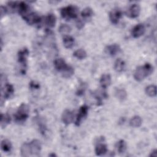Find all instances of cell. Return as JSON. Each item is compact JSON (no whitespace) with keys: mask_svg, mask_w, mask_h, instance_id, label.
I'll return each instance as SVG.
<instances>
[{"mask_svg":"<svg viewBox=\"0 0 157 157\" xmlns=\"http://www.w3.org/2000/svg\"><path fill=\"white\" fill-rule=\"evenodd\" d=\"M153 71V66L150 63H145L136 68L134 73V78L137 82L142 81L149 76Z\"/></svg>","mask_w":157,"mask_h":157,"instance_id":"cell-1","label":"cell"},{"mask_svg":"<svg viewBox=\"0 0 157 157\" xmlns=\"http://www.w3.org/2000/svg\"><path fill=\"white\" fill-rule=\"evenodd\" d=\"M29 50L26 48H23L20 50L17 54L18 62L21 65L20 72L22 74H25L27 68V60L29 55Z\"/></svg>","mask_w":157,"mask_h":157,"instance_id":"cell-2","label":"cell"},{"mask_svg":"<svg viewBox=\"0 0 157 157\" xmlns=\"http://www.w3.org/2000/svg\"><path fill=\"white\" fill-rule=\"evenodd\" d=\"M29 107L28 105L25 103H22L18 108L15 114V119L18 123H23L26 121V120L29 117Z\"/></svg>","mask_w":157,"mask_h":157,"instance_id":"cell-3","label":"cell"},{"mask_svg":"<svg viewBox=\"0 0 157 157\" xmlns=\"http://www.w3.org/2000/svg\"><path fill=\"white\" fill-rule=\"evenodd\" d=\"M60 13L61 17L67 20L75 19L77 17L78 9L74 6L70 5L62 8Z\"/></svg>","mask_w":157,"mask_h":157,"instance_id":"cell-4","label":"cell"},{"mask_svg":"<svg viewBox=\"0 0 157 157\" xmlns=\"http://www.w3.org/2000/svg\"><path fill=\"white\" fill-rule=\"evenodd\" d=\"M95 153L97 156H102L105 155L107 151V146L104 142V138L99 137L95 146Z\"/></svg>","mask_w":157,"mask_h":157,"instance_id":"cell-5","label":"cell"},{"mask_svg":"<svg viewBox=\"0 0 157 157\" xmlns=\"http://www.w3.org/2000/svg\"><path fill=\"white\" fill-rule=\"evenodd\" d=\"M88 107L86 105H83L80 107L75 120V124L77 126H79L83 120H84L86 117L88 115Z\"/></svg>","mask_w":157,"mask_h":157,"instance_id":"cell-6","label":"cell"},{"mask_svg":"<svg viewBox=\"0 0 157 157\" xmlns=\"http://www.w3.org/2000/svg\"><path fill=\"white\" fill-rule=\"evenodd\" d=\"M29 25L39 24L41 21V17L35 12H30L23 18Z\"/></svg>","mask_w":157,"mask_h":157,"instance_id":"cell-7","label":"cell"},{"mask_svg":"<svg viewBox=\"0 0 157 157\" xmlns=\"http://www.w3.org/2000/svg\"><path fill=\"white\" fill-rule=\"evenodd\" d=\"M31 156H39L41 150L42 145L40 142L37 139H34L29 142Z\"/></svg>","mask_w":157,"mask_h":157,"instance_id":"cell-8","label":"cell"},{"mask_svg":"<svg viewBox=\"0 0 157 157\" xmlns=\"http://www.w3.org/2000/svg\"><path fill=\"white\" fill-rule=\"evenodd\" d=\"M109 20L112 24H117L122 17V12L119 9H113L109 13Z\"/></svg>","mask_w":157,"mask_h":157,"instance_id":"cell-9","label":"cell"},{"mask_svg":"<svg viewBox=\"0 0 157 157\" xmlns=\"http://www.w3.org/2000/svg\"><path fill=\"white\" fill-rule=\"evenodd\" d=\"M140 12V7L137 4H134L131 5L126 12V15L128 16L129 18H137Z\"/></svg>","mask_w":157,"mask_h":157,"instance_id":"cell-10","label":"cell"},{"mask_svg":"<svg viewBox=\"0 0 157 157\" xmlns=\"http://www.w3.org/2000/svg\"><path fill=\"white\" fill-rule=\"evenodd\" d=\"M145 32V27L143 24L139 23L136 25L132 29L131 34L133 37L138 38L144 34Z\"/></svg>","mask_w":157,"mask_h":157,"instance_id":"cell-11","label":"cell"},{"mask_svg":"<svg viewBox=\"0 0 157 157\" xmlns=\"http://www.w3.org/2000/svg\"><path fill=\"white\" fill-rule=\"evenodd\" d=\"M14 93V88L12 85L10 83L5 84L3 88H2V95L4 99H9L12 96Z\"/></svg>","mask_w":157,"mask_h":157,"instance_id":"cell-12","label":"cell"},{"mask_svg":"<svg viewBox=\"0 0 157 157\" xmlns=\"http://www.w3.org/2000/svg\"><path fill=\"white\" fill-rule=\"evenodd\" d=\"M61 120L63 123L66 125L70 124L74 120L73 112L68 109H66L62 113Z\"/></svg>","mask_w":157,"mask_h":157,"instance_id":"cell-13","label":"cell"},{"mask_svg":"<svg viewBox=\"0 0 157 157\" xmlns=\"http://www.w3.org/2000/svg\"><path fill=\"white\" fill-rule=\"evenodd\" d=\"M54 66L56 71L62 73L64 70H66L68 67L69 66L67 64L64 59L59 58H56L54 61Z\"/></svg>","mask_w":157,"mask_h":157,"instance_id":"cell-14","label":"cell"},{"mask_svg":"<svg viewBox=\"0 0 157 157\" xmlns=\"http://www.w3.org/2000/svg\"><path fill=\"white\" fill-rule=\"evenodd\" d=\"M17 10L19 14L21 16L22 18L25 17L26 15L29 13V6L25 2H20L18 3L17 6Z\"/></svg>","mask_w":157,"mask_h":157,"instance_id":"cell-15","label":"cell"},{"mask_svg":"<svg viewBox=\"0 0 157 157\" xmlns=\"http://www.w3.org/2000/svg\"><path fill=\"white\" fill-rule=\"evenodd\" d=\"M120 50H121L120 47L119 46V45L117 44H113L107 45L105 48L106 53L112 56H114L117 55L120 52Z\"/></svg>","mask_w":157,"mask_h":157,"instance_id":"cell-16","label":"cell"},{"mask_svg":"<svg viewBox=\"0 0 157 157\" xmlns=\"http://www.w3.org/2000/svg\"><path fill=\"white\" fill-rule=\"evenodd\" d=\"M111 76L109 74H104L102 75L99 79V83L102 88L105 89L110 86L111 83Z\"/></svg>","mask_w":157,"mask_h":157,"instance_id":"cell-17","label":"cell"},{"mask_svg":"<svg viewBox=\"0 0 157 157\" xmlns=\"http://www.w3.org/2000/svg\"><path fill=\"white\" fill-rule=\"evenodd\" d=\"M56 21V17L53 13H49L45 18V25L48 28H53L55 26Z\"/></svg>","mask_w":157,"mask_h":157,"instance_id":"cell-18","label":"cell"},{"mask_svg":"<svg viewBox=\"0 0 157 157\" xmlns=\"http://www.w3.org/2000/svg\"><path fill=\"white\" fill-rule=\"evenodd\" d=\"M20 152H21V156L24 157H28L31 156V150L29 143L25 142L23 143L20 148Z\"/></svg>","mask_w":157,"mask_h":157,"instance_id":"cell-19","label":"cell"},{"mask_svg":"<svg viewBox=\"0 0 157 157\" xmlns=\"http://www.w3.org/2000/svg\"><path fill=\"white\" fill-rule=\"evenodd\" d=\"M115 96L119 101H123L127 98V93L123 88H116L115 90Z\"/></svg>","mask_w":157,"mask_h":157,"instance_id":"cell-20","label":"cell"},{"mask_svg":"<svg viewBox=\"0 0 157 157\" xmlns=\"http://www.w3.org/2000/svg\"><path fill=\"white\" fill-rule=\"evenodd\" d=\"M63 42L64 47L69 49V48H71L74 45L75 40L74 37H72L71 36H65L63 37Z\"/></svg>","mask_w":157,"mask_h":157,"instance_id":"cell-21","label":"cell"},{"mask_svg":"<svg viewBox=\"0 0 157 157\" xmlns=\"http://www.w3.org/2000/svg\"><path fill=\"white\" fill-rule=\"evenodd\" d=\"M125 62L121 58L117 59L114 63V69L117 72H121L124 70Z\"/></svg>","mask_w":157,"mask_h":157,"instance_id":"cell-22","label":"cell"},{"mask_svg":"<svg viewBox=\"0 0 157 157\" xmlns=\"http://www.w3.org/2000/svg\"><path fill=\"white\" fill-rule=\"evenodd\" d=\"M142 123V120L140 117L138 115L134 116L132 117L129 121V124L133 128H139L141 126Z\"/></svg>","mask_w":157,"mask_h":157,"instance_id":"cell-23","label":"cell"},{"mask_svg":"<svg viewBox=\"0 0 157 157\" xmlns=\"http://www.w3.org/2000/svg\"><path fill=\"white\" fill-rule=\"evenodd\" d=\"M116 148L117 151L118 152V153L120 154H122L124 153L126 150V148H127V145H126V142L123 140L121 139L120 140H118L117 144H116Z\"/></svg>","mask_w":157,"mask_h":157,"instance_id":"cell-24","label":"cell"},{"mask_svg":"<svg viewBox=\"0 0 157 157\" xmlns=\"http://www.w3.org/2000/svg\"><path fill=\"white\" fill-rule=\"evenodd\" d=\"M1 148L4 152L8 153L11 151L12 148V145L10 141H9L7 139H4L1 141Z\"/></svg>","mask_w":157,"mask_h":157,"instance_id":"cell-25","label":"cell"},{"mask_svg":"<svg viewBox=\"0 0 157 157\" xmlns=\"http://www.w3.org/2000/svg\"><path fill=\"white\" fill-rule=\"evenodd\" d=\"M73 56L78 59H83L86 58L87 53L84 49L79 48L73 53Z\"/></svg>","mask_w":157,"mask_h":157,"instance_id":"cell-26","label":"cell"},{"mask_svg":"<svg viewBox=\"0 0 157 157\" xmlns=\"http://www.w3.org/2000/svg\"><path fill=\"white\" fill-rule=\"evenodd\" d=\"M145 93L150 97H155L156 95V86L154 85H150L145 88Z\"/></svg>","mask_w":157,"mask_h":157,"instance_id":"cell-27","label":"cell"},{"mask_svg":"<svg viewBox=\"0 0 157 157\" xmlns=\"http://www.w3.org/2000/svg\"><path fill=\"white\" fill-rule=\"evenodd\" d=\"M11 120L10 117L8 114H1V126L2 128L6 127Z\"/></svg>","mask_w":157,"mask_h":157,"instance_id":"cell-28","label":"cell"},{"mask_svg":"<svg viewBox=\"0 0 157 157\" xmlns=\"http://www.w3.org/2000/svg\"><path fill=\"white\" fill-rule=\"evenodd\" d=\"M93 15V10L90 7L85 8L81 12V15L84 19H88L91 18Z\"/></svg>","mask_w":157,"mask_h":157,"instance_id":"cell-29","label":"cell"},{"mask_svg":"<svg viewBox=\"0 0 157 157\" xmlns=\"http://www.w3.org/2000/svg\"><path fill=\"white\" fill-rule=\"evenodd\" d=\"M74 73V71L72 67H71V66H69L68 67L64 70L61 74L63 77H65V78H69L71 77Z\"/></svg>","mask_w":157,"mask_h":157,"instance_id":"cell-30","label":"cell"},{"mask_svg":"<svg viewBox=\"0 0 157 157\" xmlns=\"http://www.w3.org/2000/svg\"><path fill=\"white\" fill-rule=\"evenodd\" d=\"M71 31V27L66 24H62L59 28V31L63 34H67Z\"/></svg>","mask_w":157,"mask_h":157,"instance_id":"cell-31","label":"cell"},{"mask_svg":"<svg viewBox=\"0 0 157 157\" xmlns=\"http://www.w3.org/2000/svg\"><path fill=\"white\" fill-rule=\"evenodd\" d=\"M29 87L31 89H39L40 88V85L34 81H32L29 83Z\"/></svg>","mask_w":157,"mask_h":157,"instance_id":"cell-32","label":"cell"},{"mask_svg":"<svg viewBox=\"0 0 157 157\" xmlns=\"http://www.w3.org/2000/svg\"><path fill=\"white\" fill-rule=\"evenodd\" d=\"M0 11H1V17L2 18L4 15H6L7 12V9L4 7L3 6H1L0 7Z\"/></svg>","mask_w":157,"mask_h":157,"instance_id":"cell-33","label":"cell"},{"mask_svg":"<svg viewBox=\"0 0 157 157\" xmlns=\"http://www.w3.org/2000/svg\"><path fill=\"white\" fill-rule=\"evenodd\" d=\"M83 25H84V23L81 20H78L77 22V27L78 28V29H81L83 27Z\"/></svg>","mask_w":157,"mask_h":157,"instance_id":"cell-34","label":"cell"},{"mask_svg":"<svg viewBox=\"0 0 157 157\" xmlns=\"http://www.w3.org/2000/svg\"><path fill=\"white\" fill-rule=\"evenodd\" d=\"M150 156H152V157H156L157 156V150L156 149L153 150L151 153L150 154Z\"/></svg>","mask_w":157,"mask_h":157,"instance_id":"cell-35","label":"cell"},{"mask_svg":"<svg viewBox=\"0 0 157 157\" xmlns=\"http://www.w3.org/2000/svg\"><path fill=\"white\" fill-rule=\"evenodd\" d=\"M49 156H56V155H55L54 153H52V154H50Z\"/></svg>","mask_w":157,"mask_h":157,"instance_id":"cell-36","label":"cell"}]
</instances>
